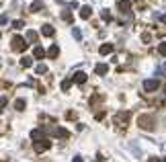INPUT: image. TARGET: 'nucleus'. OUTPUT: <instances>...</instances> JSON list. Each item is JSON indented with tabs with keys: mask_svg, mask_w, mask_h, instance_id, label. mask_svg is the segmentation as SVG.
Here are the masks:
<instances>
[{
	"mask_svg": "<svg viewBox=\"0 0 166 162\" xmlns=\"http://www.w3.org/2000/svg\"><path fill=\"white\" fill-rule=\"evenodd\" d=\"M137 123H140V127H142V129H146V131H152V129H154V125H156V119L152 117V115H140Z\"/></svg>",
	"mask_w": 166,
	"mask_h": 162,
	"instance_id": "1",
	"label": "nucleus"
},
{
	"mask_svg": "<svg viewBox=\"0 0 166 162\" xmlns=\"http://www.w3.org/2000/svg\"><path fill=\"white\" fill-rule=\"evenodd\" d=\"M25 47H27V41H25L23 37H19V35H15V37H12V49H15V51H23Z\"/></svg>",
	"mask_w": 166,
	"mask_h": 162,
	"instance_id": "2",
	"label": "nucleus"
},
{
	"mask_svg": "<svg viewBox=\"0 0 166 162\" xmlns=\"http://www.w3.org/2000/svg\"><path fill=\"white\" fill-rule=\"evenodd\" d=\"M158 86H160V82L154 78L150 80H144V90H148V93H154V90H158Z\"/></svg>",
	"mask_w": 166,
	"mask_h": 162,
	"instance_id": "3",
	"label": "nucleus"
},
{
	"mask_svg": "<svg viewBox=\"0 0 166 162\" xmlns=\"http://www.w3.org/2000/svg\"><path fill=\"white\" fill-rule=\"evenodd\" d=\"M51 148V142L49 140H41V142H35V152H45Z\"/></svg>",
	"mask_w": 166,
	"mask_h": 162,
	"instance_id": "4",
	"label": "nucleus"
},
{
	"mask_svg": "<svg viewBox=\"0 0 166 162\" xmlns=\"http://www.w3.org/2000/svg\"><path fill=\"white\" fill-rule=\"evenodd\" d=\"M49 133H54V136H58V138H68V136H70L68 129H64V127H51Z\"/></svg>",
	"mask_w": 166,
	"mask_h": 162,
	"instance_id": "5",
	"label": "nucleus"
},
{
	"mask_svg": "<svg viewBox=\"0 0 166 162\" xmlns=\"http://www.w3.org/2000/svg\"><path fill=\"white\" fill-rule=\"evenodd\" d=\"M119 10H121L123 15H127V12L131 10V2H129V0H119Z\"/></svg>",
	"mask_w": 166,
	"mask_h": 162,
	"instance_id": "6",
	"label": "nucleus"
},
{
	"mask_svg": "<svg viewBox=\"0 0 166 162\" xmlns=\"http://www.w3.org/2000/svg\"><path fill=\"white\" fill-rule=\"evenodd\" d=\"M90 15H92V8H90V6H82V8H80V19H90Z\"/></svg>",
	"mask_w": 166,
	"mask_h": 162,
	"instance_id": "7",
	"label": "nucleus"
},
{
	"mask_svg": "<svg viewBox=\"0 0 166 162\" xmlns=\"http://www.w3.org/2000/svg\"><path fill=\"white\" fill-rule=\"evenodd\" d=\"M54 33H55V29L51 25H43V27H41V35H45V37H51Z\"/></svg>",
	"mask_w": 166,
	"mask_h": 162,
	"instance_id": "8",
	"label": "nucleus"
},
{
	"mask_svg": "<svg viewBox=\"0 0 166 162\" xmlns=\"http://www.w3.org/2000/svg\"><path fill=\"white\" fill-rule=\"evenodd\" d=\"M72 80H76L78 84H84V82H86V74H84V72H76L72 76Z\"/></svg>",
	"mask_w": 166,
	"mask_h": 162,
	"instance_id": "9",
	"label": "nucleus"
},
{
	"mask_svg": "<svg viewBox=\"0 0 166 162\" xmlns=\"http://www.w3.org/2000/svg\"><path fill=\"white\" fill-rule=\"evenodd\" d=\"M98 51H101V55L113 54V45H111V43H103V45H101V49H98Z\"/></svg>",
	"mask_w": 166,
	"mask_h": 162,
	"instance_id": "10",
	"label": "nucleus"
},
{
	"mask_svg": "<svg viewBox=\"0 0 166 162\" xmlns=\"http://www.w3.org/2000/svg\"><path fill=\"white\" fill-rule=\"evenodd\" d=\"M33 55H35V58H37V60H41V58H45V49H43V47H41V45H37V47H35V49H33Z\"/></svg>",
	"mask_w": 166,
	"mask_h": 162,
	"instance_id": "11",
	"label": "nucleus"
},
{
	"mask_svg": "<svg viewBox=\"0 0 166 162\" xmlns=\"http://www.w3.org/2000/svg\"><path fill=\"white\" fill-rule=\"evenodd\" d=\"M41 138H43V131H41V129H33V131H31V140L41 142Z\"/></svg>",
	"mask_w": 166,
	"mask_h": 162,
	"instance_id": "12",
	"label": "nucleus"
},
{
	"mask_svg": "<svg viewBox=\"0 0 166 162\" xmlns=\"http://www.w3.org/2000/svg\"><path fill=\"white\" fill-rule=\"evenodd\" d=\"M47 55H49V58H58V55H59V47H58V45H51V47L47 49Z\"/></svg>",
	"mask_w": 166,
	"mask_h": 162,
	"instance_id": "13",
	"label": "nucleus"
},
{
	"mask_svg": "<svg viewBox=\"0 0 166 162\" xmlns=\"http://www.w3.org/2000/svg\"><path fill=\"white\" fill-rule=\"evenodd\" d=\"M25 39L29 41V43H35V41H37V33H35V31H27V35H25Z\"/></svg>",
	"mask_w": 166,
	"mask_h": 162,
	"instance_id": "14",
	"label": "nucleus"
},
{
	"mask_svg": "<svg viewBox=\"0 0 166 162\" xmlns=\"http://www.w3.org/2000/svg\"><path fill=\"white\" fill-rule=\"evenodd\" d=\"M107 70H109V68H107V64H98L97 68H94V72H97L98 76H103V74H107Z\"/></svg>",
	"mask_w": 166,
	"mask_h": 162,
	"instance_id": "15",
	"label": "nucleus"
},
{
	"mask_svg": "<svg viewBox=\"0 0 166 162\" xmlns=\"http://www.w3.org/2000/svg\"><path fill=\"white\" fill-rule=\"evenodd\" d=\"M21 66H23V68H31V66H33V60H31L29 55H25V58L21 60Z\"/></svg>",
	"mask_w": 166,
	"mask_h": 162,
	"instance_id": "16",
	"label": "nucleus"
},
{
	"mask_svg": "<svg viewBox=\"0 0 166 162\" xmlns=\"http://www.w3.org/2000/svg\"><path fill=\"white\" fill-rule=\"evenodd\" d=\"M115 119H117V123H127V119H129V113H127V111H125V113H117V117H115Z\"/></svg>",
	"mask_w": 166,
	"mask_h": 162,
	"instance_id": "17",
	"label": "nucleus"
},
{
	"mask_svg": "<svg viewBox=\"0 0 166 162\" xmlns=\"http://www.w3.org/2000/svg\"><path fill=\"white\" fill-rule=\"evenodd\" d=\"M25 107H27V103H25L23 98H19V101L15 103V109H17V111H25Z\"/></svg>",
	"mask_w": 166,
	"mask_h": 162,
	"instance_id": "18",
	"label": "nucleus"
},
{
	"mask_svg": "<svg viewBox=\"0 0 166 162\" xmlns=\"http://www.w3.org/2000/svg\"><path fill=\"white\" fill-rule=\"evenodd\" d=\"M35 72H37V74H45V72H47V66H45V64H37V66H35Z\"/></svg>",
	"mask_w": 166,
	"mask_h": 162,
	"instance_id": "19",
	"label": "nucleus"
},
{
	"mask_svg": "<svg viewBox=\"0 0 166 162\" xmlns=\"http://www.w3.org/2000/svg\"><path fill=\"white\" fill-rule=\"evenodd\" d=\"M41 6H43V2H41V0H35L33 4H31V10H33V12H37V10H39Z\"/></svg>",
	"mask_w": 166,
	"mask_h": 162,
	"instance_id": "20",
	"label": "nucleus"
},
{
	"mask_svg": "<svg viewBox=\"0 0 166 162\" xmlns=\"http://www.w3.org/2000/svg\"><path fill=\"white\" fill-rule=\"evenodd\" d=\"M158 54H160L162 58H166V43H160V45H158Z\"/></svg>",
	"mask_w": 166,
	"mask_h": 162,
	"instance_id": "21",
	"label": "nucleus"
},
{
	"mask_svg": "<svg viewBox=\"0 0 166 162\" xmlns=\"http://www.w3.org/2000/svg\"><path fill=\"white\" fill-rule=\"evenodd\" d=\"M62 19L64 21H72V12H70V10H64V12H62Z\"/></svg>",
	"mask_w": 166,
	"mask_h": 162,
	"instance_id": "22",
	"label": "nucleus"
},
{
	"mask_svg": "<svg viewBox=\"0 0 166 162\" xmlns=\"http://www.w3.org/2000/svg\"><path fill=\"white\" fill-rule=\"evenodd\" d=\"M101 17H103V21H111V12H109V10H103Z\"/></svg>",
	"mask_w": 166,
	"mask_h": 162,
	"instance_id": "23",
	"label": "nucleus"
},
{
	"mask_svg": "<svg viewBox=\"0 0 166 162\" xmlns=\"http://www.w3.org/2000/svg\"><path fill=\"white\" fill-rule=\"evenodd\" d=\"M70 82H72V80H64V82H62V90H68L70 88Z\"/></svg>",
	"mask_w": 166,
	"mask_h": 162,
	"instance_id": "24",
	"label": "nucleus"
},
{
	"mask_svg": "<svg viewBox=\"0 0 166 162\" xmlns=\"http://www.w3.org/2000/svg\"><path fill=\"white\" fill-rule=\"evenodd\" d=\"M12 27H15V29H21V27H23V21H15V23H12Z\"/></svg>",
	"mask_w": 166,
	"mask_h": 162,
	"instance_id": "25",
	"label": "nucleus"
},
{
	"mask_svg": "<svg viewBox=\"0 0 166 162\" xmlns=\"http://www.w3.org/2000/svg\"><path fill=\"white\" fill-rule=\"evenodd\" d=\"M142 41H144V43H148V41H150V33H144L142 35Z\"/></svg>",
	"mask_w": 166,
	"mask_h": 162,
	"instance_id": "26",
	"label": "nucleus"
},
{
	"mask_svg": "<svg viewBox=\"0 0 166 162\" xmlns=\"http://www.w3.org/2000/svg\"><path fill=\"white\" fill-rule=\"evenodd\" d=\"M74 37H76V39H80V37H82V33H80V29H74Z\"/></svg>",
	"mask_w": 166,
	"mask_h": 162,
	"instance_id": "27",
	"label": "nucleus"
},
{
	"mask_svg": "<svg viewBox=\"0 0 166 162\" xmlns=\"http://www.w3.org/2000/svg\"><path fill=\"white\" fill-rule=\"evenodd\" d=\"M72 162H82V158H80V156H74V158H72Z\"/></svg>",
	"mask_w": 166,
	"mask_h": 162,
	"instance_id": "28",
	"label": "nucleus"
},
{
	"mask_svg": "<svg viewBox=\"0 0 166 162\" xmlns=\"http://www.w3.org/2000/svg\"><path fill=\"white\" fill-rule=\"evenodd\" d=\"M148 162H160V160H158V158H150V160H148Z\"/></svg>",
	"mask_w": 166,
	"mask_h": 162,
	"instance_id": "29",
	"label": "nucleus"
},
{
	"mask_svg": "<svg viewBox=\"0 0 166 162\" xmlns=\"http://www.w3.org/2000/svg\"><path fill=\"white\" fill-rule=\"evenodd\" d=\"M162 23H164V25H166V15H162Z\"/></svg>",
	"mask_w": 166,
	"mask_h": 162,
	"instance_id": "30",
	"label": "nucleus"
},
{
	"mask_svg": "<svg viewBox=\"0 0 166 162\" xmlns=\"http://www.w3.org/2000/svg\"><path fill=\"white\" fill-rule=\"evenodd\" d=\"M164 70H166V66H164Z\"/></svg>",
	"mask_w": 166,
	"mask_h": 162,
	"instance_id": "31",
	"label": "nucleus"
},
{
	"mask_svg": "<svg viewBox=\"0 0 166 162\" xmlns=\"http://www.w3.org/2000/svg\"><path fill=\"white\" fill-rule=\"evenodd\" d=\"M164 162H166V158H164Z\"/></svg>",
	"mask_w": 166,
	"mask_h": 162,
	"instance_id": "32",
	"label": "nucleus"
}]
</instances>
